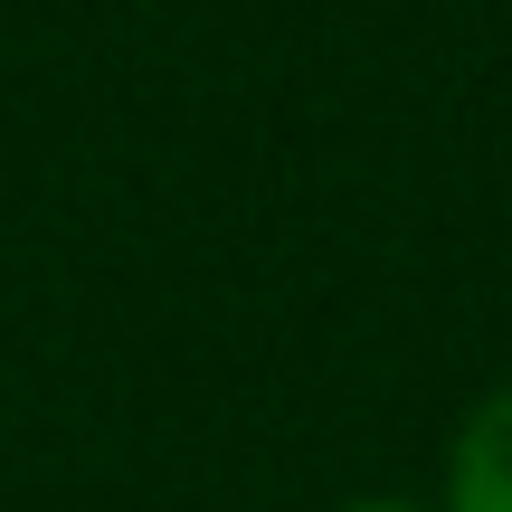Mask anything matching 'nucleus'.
Masks as SVG:
<instances>
[{
    "label": "nucleus",
    "mask_w": 512,
    "mask_h": 512,
    "mask_svg": "<svg viewBox=\"0 0 512 512\" xmlns=\"http://www.w3.org/2000/svg\"><path fill=\"white\" fill-rule=\"evenodd\" d=\"M437 512H512V380H494L475 408L456 418L437 465Z\"/></svg>",
    "instance_id": "1"
},
{
    "label": "nucleus",
    "mask_w": 512,
    "mask_h": 512,
    "mask_svg": "<svg viewBox=\"0 0 512 512\" xmlns=\"http://www.w3.org/2000/svg\"><path fill=\"white\" fill-rule=\"evenodd\" d=\"M342 512H437V503H418V494H351Z\"/></svg>",
    "instance_id": "2"
}]
</instances>
